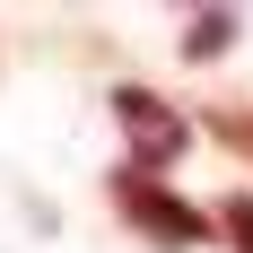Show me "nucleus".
<instances>
[{
	"mask_svg": "<svg viewBox=\"0 0 253 253\" xmlns=\"http://www.w3.org/2000/svg\"><path fill=\"white\" fill-rule=\"evenodd\" d=\"M114 210H123L157 253H201L210 236H218V218H210V210H192L183 192H166L149 166H114Z\"/></svg>",
	"mask_w": 253,
	"mask_h": 253,
	"instance_id": "obj_1",
	"label": "nucleus"
},
{
	"mask_svg": "<svg viewBox=\"0 0 253 253\" xmlns=\"http://www.w3.org/2000/svg\"><path fill=\"white\" fill-rule=\"evenodd\" d=\"M114 123H123V140H131L123 166H149V175H157V166H175L183 140H192V123H183L157 87H114Z\"/></svg>",
	"mask_w": 253,
	"mask_h": 253,
	"instance_id": "obj_2",
	"label": "nucleus"
},
{
	"mask_svg": "<svg viewBox=\"0 0 253 253\" xmlns=\"http://www.w3.org/2000/svg\"><path fill=\"white\" fill-rule=\"evenodd\" d=\"M236 35V0H218V9H192V26H183V61H218Z\"/></svg>",
	"mask_w": 253,
	"mask_h": 253,
	"instance_id": "obj_3",
	"label": "nucleus"
},
{
	"mask_svg": "<svg viewBox=\"0 0 253 253\" xmlns=\"http://www.w3.org/2000/svg\"><path fill=\"white\" fill-rule=\"evenodd\" d=\"M201 131L218 140V149H236V157L253 166V105H210V114H201Z\"/></svg>",
	"mask_w": 253,
	"mask_h": 253,
	"instance_id": "obj_4",
	"label": "nucleus"
},
{
	"mask_svg": "<svg viewBox=\"0 0 253 253\" xmlns=\"http://www.w3.org/2000/svg\"><path fill=\"white\" fill-rule=\"evenodd\" d=\"M218 236H227L236 253H253V192H227V201H218Z\"/></svg>",
	"mask_w": 253,
	"mask_h": 253,
	"instance_id": "obj_5",
	"label": "nucleus"
}]
</instances>
